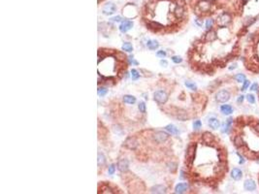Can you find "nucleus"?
Instances as JSON below:
<instances>
[{"instance_id":"nucleus-1","label":"nucleus","mask_w":259,"mask_h":194,"mask_svg":"<svg viewBox=\"0 0 259 194\" xmlns=\"http://www.w3.org/2000/svg\"><path fill=\"white\" fill-rule=\"evenodd\" d=\"M216 25L194 43L189 53L192 68L203 74L214 75L240 56L243 37L249 29L243 22L235 25V19L228 25Z\"/></svg>"},{"instance_id":"nucleus-2","label":"nucleus","mask_w":259,"mask_h":194,"mask_svg":"<svg viewBox=\"0 0 259 194\" xmlns=\"http://www.w3.org/2000/svg\"><path fill=\"white\" fill-rule=\"evenodd\" d=\"M195 142V155L187 166L190 180L211 188H217L229 172L227 148L220 138L209 131L197 134Z\"/></svg>"},{"instance_id":"nucleus-3","label":"nucleus","mask_w":259,"mask_h":194,"mask_svg":"<svg viewBox=\"0 0 259 194\" xmlns=\"http://www.w3.org/2000/svg\"><path fill=\"white\" fill-rule=\"evenodd\" d=\"M230 139L239 155L249 161H259V117L241 114L234 118Z\"/></svg>"},{"instance_id":"nucleus-4","label":"nucleus","mask_w":259,"mask_h":194,"mask_svg":"<svg viewBox=\"0 0 259 194\" xmlns=\"http://www.w3.org/2000/svg\"><path fill=\"white\" fill-rule=\"evenodd\" d=\"M242 61L246 71L259 74V27L249 36L243 49Z\"/></svg>"},{"instance_id":"nucleus-5","label":"nucleus","mask_w":259,"mask_h":194,"mask_svg":"<svg viewBox=\"0 0 259 194\" xmlns=\"http://www.w3.org/2000/svg\"><path fill=\"white\" fill-rule=\"evenodd\" d=\"M153 96H154V100L160 105L165 104L167 100H168V94H167L164 90H157V91L154 92Z\"/></svg>"},{"instance_id":"nucleus-6","label":"nucleus","mask_w":259,"mask_h":194,"mask_svg":"<svg viewBox=\"0 0 259 194\" xmlns=\"http://www.w3.org/2000/svg\"><path fill=\"white\" fill-rule=\"evenodd\" d=\"M230 98H231V93L226 89L220 90L216 95V99L218 103H225L228 100H230Z\"/></svg>"},{"instance_id":"nucleus-7","label":"nucleus","mask_w":259,"mask_h":194,"mask_svg":"<svg viewBox=\"0 0 259 194\" xmlns=\"http://www.w3.org/2000/svg\"><path fill=\"white\" fill-rule=\"evenodd\" d=\"M153 141L156 142L157 144H161L163 142H165L167 139L169 138V135L167 134L166 132H163V131H157L153 134Z\"/></svg>"},{"instance_id":"nucleus-8","label":"nucleus","mask_w":259,"mask_h":194,"mask_svg":"<svg viewBox=\"0 0 259 194\" xmlns=\"http://www.w3.org/2000/svg\"><path fill=\"white\" fill-rule=\"evenodd\" d=\"M117 11V7L114 3H107L106 5L103 7V14L107 16L114 15Z\"/></svg>"},{"instance_id":"nucleus-9","label":"nucleus","mask_w":259,"mask_h":194,"mask_svg":"<svg viewBox=\"0 0 259 194\" xmlns=\"http://www.w3.org/2000/svg\"><path fill=\"white\" fill-rule=\"evenodd\" d=\"M124 146H126V148H128L129 149L134 150L138 148V141L135 139L134 137H129L125 140Z\"/></svg>"},{"instance_id":"nucleus-10","label":"nucleus","mask_w":259,"mask_h":194,"mask_svg":"<svg viewBox=\"0 0 259 194\" xmlns=\"http://www.w3.org/2000/svg\"><path fill=\"white\" fill-rule=\"evenodd\" d=\"M133 27V22L130 21H124L121 22V25H119V30L122 33H126L127 31L130 30Z\"/></svg>"},{"instance_id":"nucleus-11","label":"nucleus","mask_w":259,"mask_h":194,"mask_svg":"<svg viewBox=\"0 0 259 194\" xmlns=\"http://www.w3.org/2000/svg\"><path fill=\"white\" fill-rule=\"evenodd\" d=\"M128 167H129V163H128V160L127 159H121L118 161V168L121 172L124 173L128 171Z\"/></svg>"},{"instance_id":"nucleus-12","label":"nucleus","mask_w":259,"mask_h":194,"mask_svg":"<svg viewBox=\"0 0 259 194\" xmlns=\"http://www.w3.org/2000/svg\"><path fill=\"white\" fill-rule=\"evenodd\" d=\"M244 188L246 191H254L256 189V184L252 180H246L244 184Z\"/></svg>"},{"instance_id":"nucleus-13","label":"nucleus","mask_w":259,"mask_h":194,"mask_svg":"<svg viewBox=\"0 0 259 194\" xmlns=\"http://www.w3.org/2000/svg\"><path fill=\"white\" fill-rule=\"evenodd\" d=\"M187 189H188V184L181 183L176 185V187H175V193H184Z\"/></svg>"},{"instance_id":"nucleus-14","label":"nucleus","mask_w":259,"mask_h":194,"mask_svg":"<svg viewBox=\"0 0 259 194\" xmlns=\"http://www.w3.org/2000/svg\"><path fill=\"white\" fill-rule=\"evenodd\" d=\"M231 177H232V179L235 181H240L243 177V173L239 168H234L232 171H231Z\"/></svg>"},{"instance_id":"nucleus-15","label":"nucleus","mask_w":259,"mask_h":194,"mask_svg":"<svg viewBox=\"0 0 259 194\" xmlns=\"http://www.w3.org/2000/svg\"><path fill=\"white\" fill-rule=\"evenodd\" d=\"M220 112L223 114H226V116H229L233 112H234V108L231 105H222L220 107Z\"/></svg>"},{"instance_id":"nucleus-16","label":"nucleus","mask_w":259,"mask_h":194,"mask_svg":"<svg viewBox=\"0 0 259 194\" xmlns=\"http://www.w3.org/2000/svg\"><path fill=\"white\" fill-rule=\"evenodd\" d=\"M209 126L212 129H217V128H220V120H217V118H216V117H211L210 120H209Z\"/></svg>"},{"instance_id":"nucleus-17","label":"nucleus","mask_w":259,"mask_h":194,"mask_svg":"<svg viewBox=\"0 0 259 194\" xmlns=\"http://www.w3.org/2000/svg\"><path fill=\"white\" fill-rule=\"evenodd\" d=\"M147 26H148L150 29L154 30V31H158V30L163 28V25H161L160 23L155 22H149L148 23H147Z\"/></svg>"},{"instance_id":"nucleus-18","label":"nucleus","mask_w":259,"mask_h":194,"mask_svg":"<svg viewBox=\"0 0 259 194\" xmlns=\"http://www.w3.org/2000/svg\"><path fill=\"white\" fill-rule=\"evenodd\" d=\"M167 189L163 185H155V187L150 188L151 193H166Z\"/></svg>"},{"instance_id":"nucleus-19","label":"nucleus","mask_w":259,"mask_h":194,"mask_svg":"<svg viewBox=\"0 0 259 194\" xmlns=\"http://www.w3.org/2000/svg\"><path fill=\"white\" fill-rule=\"evenodd\" d=\"M165 129H166V131H168L169 133L172 134V135H178V134L180 133L179 132V129L174 124H168L165 127Z\"/></svg>"},{"instance_id":"nucleus-20","label":"nucleus","mask_w":259,"mask_h":194,"mask_svg":"<svg viewBox=\"0 0 259 194\" xmlns=\"http://www.w3.org/2000/svg\"><path fill=\"white\" fill-rule=\"evenodd\" d=\"M147 46H148V48L150 50L153 51V50H156L158 48L159 44H158V42L155 41V40H150V41H148V43H147Z\"/></svg>"},{"instance_id":"nucleus-21","label":"nucleus","mask_w":259,"mask_h":194,"mask_svg":"<svg viewBox=\"0 0 259 194\" xmlns=\"http://www.w3.org/2000/svg\"><path fill=\"white\" fill-rule=\"evenodd\" d=\"M123 102L126 104H134L136 102V97L133 95H124L123 96Z\"/></svg>"},{"instance_id":"nucleus-22","label":"nucleus","mask_w":259,"mask_h":194,"mask_svg":"<svg viewBox=\"0 0 259 194\" xmlns=\"http://www.w3.org/2000/svg\"><path fill=\"white\" fill-rule=\"evenodd\" d=\"M185 85V86H186V88H188V89H191V90H194V91H195V90H196V89H197V85H196V84H194V83H193V82H190V81H186Z\"/></svg>"},{"instance_id":"nucleus-23","label":"nucleus","mask_w":259,"mask_h":194,"mask_svg":"<svg viewBox=\"0 0 259 194\" xmlns=\"http://www.w3.org/2000/svg\"><path fill=\"white\" fill-rule=\"evenodd\" d=\"M122 50L125 51H128V53H131V51H133V46L131 45L130 43L126 42L122 45Z\"/></svg>"},{"instance_id":"nucleus-24","label":"nucleus","mask_w":259,"mask_h":194,"mask_svg":"<svg viewBox=\"0 0 259 194\" xmlns=\"http://www.w3.org/2000/svg\"><path fill=\"white\" fill-rule=\"evenodd\" d=\"M235 80H236V82L238 83H244L246 79V76L244 74H237L236 76H235Z\"/></svg>"},{"instance_id":"nucleus-25","label":"nucleus","mask_w":259,"mask_h":194,"mask_svg":"<svg viewBox=\"0 0 259 194\" xmlns=\"http://www.w3.org/2000/svg\"><path fill=\"white\" fill-rule=\"evenodd\" d=\"M106 163V159H105V156L103 155V154L99 153L98 154V166L100 167V166H103Z\"/></svg>"},{"instance_id":"nucleus-26","label":"nucleus","mask_w":259,"mask_h":194,"mask_svg":"<svg viewBox=\"0 0 259 194\" xmlns=\"http://www.w3.org/2000/svg\"><path fill=\"white\" fill-rule=\"evenodd\" d=\"M107 92H108V89H107L106 88H103V86H101V88H99L98 90H97L98 95H99V96H101V97L105 96L106 94H107Z\"/></svg>"},{"instance_id":"nucleus-27","label":"nucleus","mask_w":259,"mask_h":194,"mask_svg":"<svg viewBox=\"0 0 259 194\" xmlns=\"http://www.w3.org/2000/svg\"><path fill=\"white\" fill-rule=\"evenodd\" d=\"M214 25V19H207V22H206V29H207V30H210L211 28H213Z\"/></svg>"},{"instance_id":"nucleus-28","label":"nucleus","mask_w":259,"mask_h":194,"mask_svg":"<svg viewBox=\"0 0 259 194\" xmlns=\"http://www.w3.org/2000/svg\"><path fill=\"white\" fill-rule=\"evenodd\" d=\"M138 108H139V111H140L141 113H143V114L146 113L147 108H146V104H145L144 102H140V103H139Z\"/></svg>"},{"instance_id":"nucleus-29","label":"nucleus","mask_w":259,"mask_h":194,"mask_svg":"<svg viewBox=\"0 0 259 194\" xmlns=\"http://www.w3.org/2000/svg\"><path fill=\"white\" fill-rule=\"evenodd\" d=\"M131 76H132L133 80H137V79L140 77V74H139V72L136 69H132L131 70Z\"/></svg>"},{"instance_id":"nucleus-30","label":"nucleus","mask_w":259,"mask_h":194,"mask_svg":"<svg viewBox=\"0 0 259 194\" xmlns=\"http://www.w3.org/2000/svg\"><path fill=\"white\" fill-rule=\"evenodd\" d=\"M201 127H202V122H201L200 120H195V121L193 122V128H194L195 130L200 129Z\"/></svg>"},{"instance_id":"nucleus-31","label":"nucleus","mask_w":259,"mask_h":194,"mask_svg":"<svg viewBox=\"0 0 259 194\" xmlns=\"http://www.w3.org/2000/svg\"><path fill=\"white\" fill-rule=\"evenodd\" d=\"M172 61L176 64H179L182 61V58L181 56H178V55H174V56H172Z\"/></svg>"},{"instance_id":"nucleus-32","label":"nucleus","mask_w":259,"mask_h":194,"mask_svg":"<svg viewBox=\"0 0 259 194\" xmlns=\"http://www.w3.org/2000/svg\"><path fill=\"white\" fill-rule=\"evenodd\" d=\"M246 99H248V101L249 102V103H252V104H254V103H255V98H254V95L253 94H248V95H246Z\"/></svg>"},{"instance_id":"nucleus-33","label":"nucleus","mask_w":259,"mask_h":194,"mask_svg":"<svg viewBox=\"0 0 259 194\" xmlns=\"http://www.w3.org/2000/svg\"><path fill=\"white\" fill-rule=\"evenodd\" d=\"M168 166H169V169H170L171 172H175L177 170V167H178L177 163H175V162H171Z\"/></svg>"},{"instance_id":"nucleus-34","label":"nucleus","mask_w":259,"mask_h":194,"mask_svg":"<svg viewBox=\"0 0 259 194\" xmlns=\"http://www.w3.org/2000/svg\"><path fill=\"white\" fill-rule=\"evenodd\" d=\"M249 86V81L246 80V81L244 82V85H243L241 90H242V91H245V90H246V88H248Z\"/></svg>"},{"instance_id":"nucleus-35","label":"nucleus","mask_w":259,"mask_h":194,"mask_svg":"<svg viewBox=\"0 0 259 194\" xmlns=\"http://www.w3.org/2000/svg\"><path fill=\"white\" fill-rule=\"evenodd\" d=\"M115 171V166L114 164L110 165V167H109V169H108V172H109L110 175H114Z\"/></svg>"},{"instance_id":"nucleus-36","label":"nucleus","mask_w":259,"mask_h":194,"mask_svg":"<svg viewBox=\"0 0 259 194\" xmlns=\"http://www.w3.org/2000/svg\"><path fill=\"white\" fill-rule=\"evenodd\" d=\"M156 55L158 57H161V58H163V57H165L166 56V53L164 51H158L157 53H156Z\"/></svg>"},{"instance_id":"nucleus-37","label":"nucleus","mask_w":259,"mask_h":194,"mask_svg":"<svg viewBox=\"0 0 259 194\" xmlns=\"http://www.w3.org/2000/svg\"><path fill=\"white\" fill-rule=\"evenodd\" d=\"M195 22H196L199 26H202V25H203V19H202V18H199V17H198L196 19H195Z\"/></svg>"},{"instance_id":"nucleus-38","label":"nucleus","mask_w":259,"mask_h":194,"mask_svg":"<svg viewBox=\"0 0 259 194\" xmlns=\"http://www.w3.org/2000/svg\"><path fill=\"white\" fill-rule=\"evenodd\" d=\"M258 88H259L258 84H253L252 86H250V90H257Z\"/></svg>"},{"instance_id":"nucleus-39","label":"nucleus","mask_w":259,"mask_h":194,"mask_svg":"<svg viewBox=\"0 0 259 194\" xmlns=\"http://www.w3.org/2000/svg\"><path fill=\"white\" fill-rule=\"evenodd\" d=\"M112 21H113V22H121V17L118 16V17L112 18Z\"/></svg>"},{"instance_id":"nucleus-40","label":"nucleus","mask_w":259,"mask_h":194,"mask_svg":"<svg viewBox=\"0 0 259 194\" xmlns=\"http://www.w3.org/2000/svg\"><path fill=\"white\" fill-rule=\"evenodd\" d=\"M244 99H245V96L244 95H241V96H239L238 97V103H243V101H244Z\"/></svg>"},{"instance_id":"nucleus-41","label":"nucleus","mask_w":259,"mask_h":194,"mask_svg":"<svg viewBox=\"0 0 259 194\" xmlns=\"http://www.w3.org/2000/svg\"><path fill=\"white\" fill-rule=\"evenodd\" d=\"M160 64H161L162 66L166 67L167 65H168V62H167L166 60H161V61H160Z\"/></svg>"},{"instance_id":"nucleus-42","label":"nucleus","mask_w":259,"mask_h":194,"mask_svg":"<svg viewBox=\"0 0 259 194\" xmlns=\"http://www.w3.org/2000/svg\"><path fill=\"white\" fill-rule=\"evenodd\" d=\"M236 67H237V64H234V65H232V67H229V69L232 70V69H234V68H236Z\"/></svg>"},{"instance_id":"nucleus-43","label":"nucleus","mask_w":259,"mask_h":194,"mask_svg":"<svg viewBox=\"0 0 259 194\" xmlns=\"http://www.w3.org/2000/svg\"><path fill=\"white\" fill-rule=\"evenodd\" d=\"M257 181H258V185H259V172H258V176H257Z\"/></svg>"},{"instance_id":"nucleus-44","label":"nucleus","mask_w":259,"mask_h":194,"mask_svg":"<svg viewBox=\"0 0 259 194\" xmlns=\"http://www.w3.org/2000/svg\"><path fill=\"white\" fill-rule=\"evenodd\" d=\"M257 93H258V98H259V88H258V91H257Z\"/></svg>"}]
</instances>
